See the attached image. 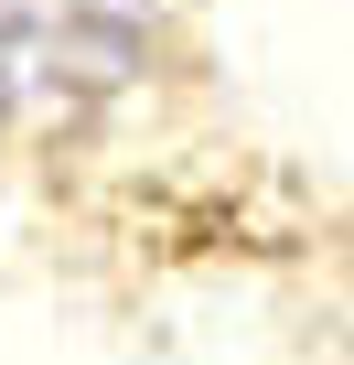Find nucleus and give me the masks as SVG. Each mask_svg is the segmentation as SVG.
I'll list each match as a JSON object with an SVG mask.
<instances>
[{"instance_id": "f257e3e1", "label": "nucleus", "mask_w": 354, "mask_h": 365, "mask_svg": "<svg viewBox=\"0 0 354 365\" xmlns=\"http://www.w3.org/2000/svg\"><path fill=\"white\" fill-rule=\"evenodd\" d=\"M150 0H0V118H65L140 65Z\"/></svg>"}]
</instances>
